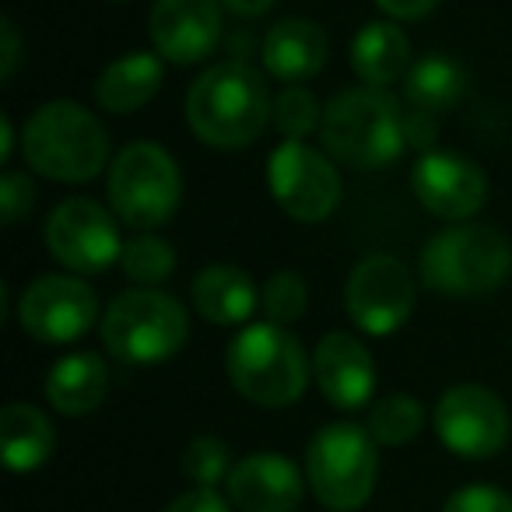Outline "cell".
I'll return each mask as SVG.
<instances>
[{
	"label": "cell",
	"mask_w": 512,
	"mask_h": 512,
	"mask_svg": "<svg viewBox=\"0 0 512 512\" xmlns=\"http://www.w3.org/2000/svg\"><path fill=\"white\" fill-rule=\"evenodd\" d=\"M274 113L267 81L242 60H225L200 74L186 95V123L207 148L239 151L264 134Z\"/></svg>",
	"instance_id": "1"
},
{
	"label": "cell",
	"mask_w": 512,
	"mask_h": 512,
	"mask_svg": "<svg viewBox=\"0 0 512 512\" xmlns=\"http://www.w3.org/2000/svg\"><path fill=\"white\" fill-rule=\"evenodd\" d=\"M320 141L334 162L351 169H383L407 148L404 113L383 88H348L323 106Z\"/></svg>",
	"instance_id": "2"
},
{
	"label": "cell",
	"mask_w": 512,
	"mask_h": 512,
	"mask_svg": "<svg viewBox=\"0 0 512 512\" xmlns=\"http://www.w3.org/2000/svg\"><path fill=\"white\" fill-rule=\"evenodd\" d=\"M22 155L36 176L53 183H88L109 162V134L85 106L57 99L29 116Z\"/></svg>",
	"instance_id": "3"
},
{
	"label": "cell",
	"mask_w": 512,
	"mask_h": 512,
	"mask_svg": "<svg viewBox=\"0 0 512 512\" xmlns=\"http://www.w3.org/2000/svg\"><path fill=\"white\" fill-rule=\"evenodd\" d=\"M512 274V246L495 225L453 221L421 249V281L435 295L474 299L502 288Z\"/></svg>",
	"instance_id": "4"
},
{
	"label": "cell",
	"mask_w": 512,
	"mask_h": 512,
	"mask_svg": "<svg viewBox=\"0 0 512 512\" xmlns=\"http://www.w3.org/2000/svg\"><path fill=\"white\" fill-rule=\"evenodd\" d=\"M232 386L256 407H292L309 386V362L302 341L281 323H249L225 351Z\"/></svg>",
	"instance_id": "5"
},
{
	"label": "cell",
	"mask_w": 512,
	"mask_h": 512,
	"mask_svg": "<svg viewBox=\"0 0 512 512\" xmlns=\"http://www.w3.org/2000/svg\"><path fill=\"white\" fill-rule=\"evenodd\" d=\"M190 337V313L158 288H130L102 316V348L123 365H158L179 355Z\"/></svg>",
	"instance_id": "6"
},
{
	"label": "cell",
	"mask_w": 512,
	"mask_h": 512,
	"mask_svg": "<svg viewBox=\"0 0 512 512\" xmlns=\"http://www.w3.org/2000/svg\"><path fill=\"white\" fill-rule=\"evenodd\" d=\"M379 442L355 421L323 425L306 446V481L330 512H358L376 491Z\"/></svg>",
	"instance_id": "7"
},
{
	"label": "cell",
	"mask_w": 512,
	"mask_h": 512,
	"mask_svg": "<svg viewBox=\"0 0 512 512\" xmlns=\"http://www.w3.org/2000/svg\"><path fill=\"white\" fill-rule=\"evenodd\" d=\"M109 207L134 232H155L176 214L183 197L179 165L162 144L134 141L113 158L106 179Z\"/></svg>",
	"instance_id": "8"
},
{
	"label": "cell",
	"mask_w": 512,
	"mask_h": 512,
	"mask_svg": "<svg viewBox=\"0 0 512 512\" xmlns=\"http://www.w3.org/2000/svg\"><path fill=\"white\" fill-rule=\"evenodd\" d=\"M46 249L74 274H102L120 264L123 239L116 218L92 197H67L50 211L43 228Z\"/></svg>",
	"instance_id": "9"
},
{
	"label": "cell",
	"mask_w": 512,
	"mask_h": 512,
	"mask_svg": "<svg viewBox=\"0 0 512 512\" xmlns=\"http://www.w3.org/2000/svg\"><path fill=\"white\" fill-rule=\"evenodd\" d=\"M418 281L411 267L393 253H372L358 260L344 288V306L358 330L372 337H386L400 330L414 313Z\"/></svg>",
	"instance_id": "10"
},
{
	"label": "cell",
	"mask_w": 512,
	"mask_h": 512,
	"mask_svg": "<svg viewBox=\"0 0 512 512\" xmlns=\"http://www.w3.org/2000/svg\"><path fill=\"white\" fill-rule=\"evenodd\" d=\"M439 442L463 460H491L509 442V407L495 390L477 383L453 386L439 397L432 414Z\"/></svg>",
	"instance_id": "11"
},
{
	"label": "cell",
	"mask_w": 512,
	"mask_h": 512,
	"mask_svg": "<svg viewBox=\"0 0 512 512\" xmlns=\"http://www.w3.org/2000/svg\"><path fill=\"white\" fill-rule=\"evenodd\" d=\"M267 183L281 211L295 221H327L341 204V176L327 151L309 148L306 141H285L267 162Z\"/></svg>",
	"instance_id": "12"
},
{
	"label": "cell",
	"mask_w": 512,
	"mask_h": 512,
	"mask_svg": "<svg viewBox=\"0 0 512 512\" xmlns=\"http://www.w3.org/2000/svg\"><path fill=\"white\" fill-rule=\"evenodd\" d=\"M18 327L39 344H74L99 320V299L74 274H46L18 295Z\"/></svg>",
	"instance_id": "13"
},
{
	"label": "cell",
	"mask_w": 512,
	"mask_h": 512,
	"mask_svg": "<svg viewBox=\"0 0 512 512\" xmlns=\"http://www.w3.org/2000/svg\"><path fill=\"white\" fill-rule=\"evenodd\" d=\"M414 197L442 221H470L488 200V179L481 165L453 151H425L411 169Z\"/></svg>",
	"instance_id": "14"
},
{
	"label": "cell",
	"mask_w": 512,
	"mask_h": 512,
	"mask_svg": "<svg viewBox=\"0 0 512 512\" xmlns=\"http://www.w3.org/2000/svg\"><path fill=\"white\" fill-rule=\"evenodd\" d=\"M148 32L169 64H197L221 43V0H155Z\"/></svg>",
	"instance_id": "15"
},
{
	"label": "cell",
	"mask_w": 512,
	"mask_h": 512,
	"mask_svg": "<svg viewBox=\"0 0 512 512\" xmlns=\"http://www.w3.org/2000/svg\"><path fill=\"white\" fill-rule=\"evenodd\" d=\"M225 495L239 512H295L306 495V474L285 453H249L235 460Z\"/></svg>",
	"instance_id": "16"
},
{
	"label": "cell",
	"mask_w": 512,
	"mask_h": 512,
	"mask_svg": "<svg viewBox=\"0 0 512 512\" xmlns=\"http://www.w3.org/2000/svg\"><path fill=\"white\" fill-rule=\"evenodd\" d=\"M313 379L327 404L341 407V411H358L376 393V362L355 334L334 330L316 344Z\"/></svg>",
	"instance_id": "17"
},
{
	"label": "cell",
	"mask_w": 512,
	"mask_h": 512,
	"mask_svg": "<svg viewBox=\"0 0 512 512\" xmlns=\"http://www.w3.org/2000/svg\"><path fill=\"white\" fill-rule=\"evenodd\" d=\"M190 299L200 320L214 323V327H239L260 306V288L242 267L211 264L193 278Z\"/></svg>",
	"instance_id": "18"
},
{
	"label": "cell",
	"mask_w": 512,
	"mask_h": 512,
	"mask_svg": "<svg viewBox=\"0 0 512 512\" xmlns=\"http://www.w3.org/2000/svg\"><path fill=\"white\" fill-rule=\"evenodd\" d=\"M327 53H330V43L320 25L309 22V18H288V22L274 25V29L267 32L260 57H264V67L271 78L306 81L323 71Z\"/></svg>",
	"instance_id": "19"
},
{
	"label": "cell",
	"mask_w": 512,
	"mask_h": 512,
	"mask_svg": "<svg viewBox=\"0 0 512 512\" xmlns=\"http://www.w3.org/2000/svg\"><path fill=\"white\" fill-rule=\"evenodd\" d=\"M109 397V369L92 351H74L60 358L46 376V400L57 414L85 418Z\"/></svg>",
	"instance_id": "20"
},
{
	"label": "cell",
	"mask_w": 512,
	"mask_h": 512,
	"mask_svg": "<svg viewBox=\"0 0 512 512\" xmlns=\"http://www.w3.org/2000/svg\"><path fill=\"white\" fill-rule=\"evenodd\" d=\"M53 449H57V428L36 404L11 400L0 411V453L8 470L32 474L50 460Z\"/></svg>",
	"instance_id": "21"
},
{
	"label": "cell",
	"mask_w": 512,
	"mask_h": 512,
	"mask_svg": "<svg viewBox=\"0 0 512 512\" xmlns=\"http://www.w3.org/2000/svg\"><path fill=\"white\" fill-rule=\"evenodd\" d=\"M165 78V57L162 53H127L113 60L95 81V99L106 113L127 116L137 113L155 99Z\"/></svg>",
	"instance_id": "22"
},
{
	"label": "cell",
	"mask_w": 512,
	"mask_h": 512,
	"mask_svg": "<svg viewBox=\"0 0 512 512\" xmlns=\"http://www.w3.org/2000/svg\"><path fill=\"white\" fill-rule=\"evenodd\" d=\"M351 67L362 85L386 88L411 67V43L393 22H372L351 43Z\"/></svg>",
	"instance_id": "23"
},
{
	"label": "cell",
	"mask_w": 512,
	"mask_h": 512,
	"mask_svg": "<svg viewBox=\"0 0 512 512\" xmlns=\"http://www.w3.org/2000/svg\"><path fill=\"white\" fill-rule=\"evenodd\" d=\"M467 71L449 57H425L407 71V102L418 113H446L460 102Z\"/></svg>",
	"instance_id": "24"
},
{
	"label": "cell",
	"mask_w": 512,
	"mask_h": 512,
	"mask_svg": "<svg viewBox=\"0 0 512 512\" xmlns=\"http://www.w3.org/2000/svg\"><path fill=\"white\" fill-rule=\"evenodd\" d=\"M421 425H425V411L411 393H393L369 407V435L379 446H407L418 439Z\"/></svg>",
	"instance_id": "25"
},
{
	"label": "cell",
	"mask_w": 512,
	"mask_h": 512,
	"mask_svg": "<svg viewBox=\"0 0 512 512\" xmlns=\"http://www.w3.org/2000/svg\"><path fill=\"white\" fill-rule=\"evenodd\" d=\"M120 267L130 281H137L141 288H155L162 281L172 278L176 271V249L169 246L165 239L151 232H137L134 239L123 242L120 253Z\"/></svg>",
	"instance_id": "26"
},
{
	"label": "cell",
	"mask_w": 512,
	"mask_h": 512,
	"mask_svg": "<svg viewBox=\"0 0 512 512\" xmlns=\"http://www.w3.org/2000/svg\"><path fill=\"white\" fill-rule=\"evenodd\" d=\"M232 449H228L225 439L218 435L204 432V435H193L186 442V453H183V474L190 477L197 488H218L221 481H228L232 474Z\"/></svg>",
	"instance_id": "27"
},
{
	"label": "cell",
	"mask_w": 512,
	"mask_h": 512,
	"mask_svg": "<svg viewBox=\"0 0 512 512\" xmlns=\"http://www.w3.org/2000/svg\"><path fill=\"white\" fill-rule=\"evenodd\" d=\"M260 309L271 323L292 327L309 309V285L295 271H274L267 285L260 288Z\"/></svg>",
	"instance_id": "28"
},
{
	"label": "cell",
	"mask_w": 512,
	"mask_h": 512,
	"mask_svg": "<svg viewBox=\"0 0 512 512\" xmlns=\"http://www.w3.org/2000/svg\"><path fill=\"white\" fill-rule=\"evenodd\" d=\"M323 120V109L316 106L313 92L306 88H285V92L274 99L271 123L278 127V134L285 141H306Z\"/></svg>",
	"instance_id": "29"
},
{
	"label": "cell",
	"mask_w": 512,
	"mask_h": 512,
	"mask_svg": "<svg viewBox=\"0 0 512 512\" xmlns=\"http://www.w3.org/2000/svg\"><path fill=\"white\" fill-rule=\"evenodd\" d=\"M442 512H512V495L495 484H463L446 498Z\"/></svg>",
	"instance_id": "30"
},
{
	"label": "cell",
	"mask_w": 512,
	"mask_h": 512,
	"mask_svg": "<svg viewBox=\"0 0 512 512\" xmlns=\"http://www.w3.org/2000/svg\"><path fill=\"white\" fill-rule=\"evenodd\" d=\"M32 200H36V190H32V179L25 172H4L0 176V218L8 225L22 221L32 211Z\"/></svg>",
	"instance_id": "31"
},
{
	"label": "cell",
	"mask_w": 512,
	"mask_h": 512,
	"mask_svg": "<svg viewBox=\"0 0 512 512\" xmlns=\"http://www.w3.org/2000/svg\"><path fill=\"white\" fill-rule=\"evenodd\" d=\"M162 512H235V505L225 495H218L214 488H190L176 502L165 505Z\"/></svg>",
	"instance_id": "32"
},
{
	"label": "cell",
	"mask_w": 512,
	"mask_h": 512,
	"mask_svg": "<svg viewBox=\"0 0 512 512\" xmlns=\"http://www.w3.org/2000/svg\"><path fill=\"white\" fill-rule=\"evenodd\" d=\"M18 60H22V39H18V29L11 18L0 22V78L11 81L18 71Z\"/></svg>",
	"instance_id": "33"
},
{
	"label": "cell",
	"mask_w": 512,
	"mask_h": 512,
	"mask_svg": "<svg viewBox=\"0 0 512 512\" xmlns=\"http://www.w3.org/2000/svg\"><path fill=\"white\" fill-rule=\"evenodd\" d=\"M376 4L397 22H414V18H425L439 0H376Z\"/></svg>",
	"instance_id": "34"
},
{
	"label": "cell",
	"mask_w": 512,
	"mask_h": 512,
	"mask_svg": "<svg viewBox=\"0 0 512 512\" xmlns=\"http://www.w3.org/2000/svg\"><path fill=\"white\" fill-rule=\"evenodd\" d=\"M221 4L239 18H256V15H264V11L274 8V0H221Z\"/></svg>",
	"instance_id": "35"
},
{
	"label": "cell",
	"mask_w": 512,
	"mask_h": 512,
	"mask_svg": "<svg viewBox=\"0 0 512 512\" xmlns=\"http://www.w3.org/2000/svg\"><path fill=\"white\" fill-rule=\"evenodd\" d=\"M11 155H15V130L8 116H0V162H8Z\"/></svg>",
	"instance_id": "36"
}]
</instances>
